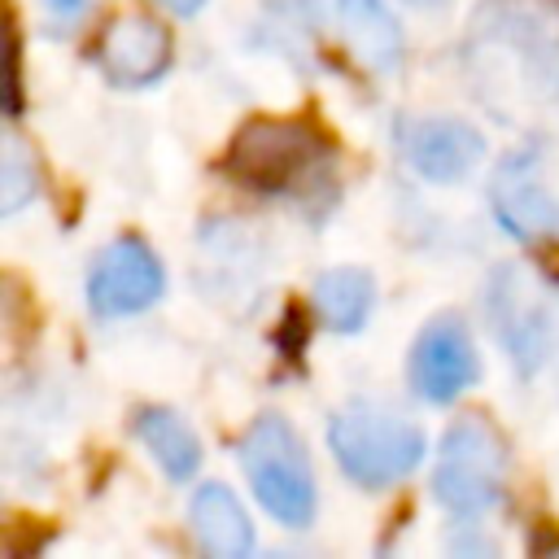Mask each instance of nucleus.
Masks as SVG:
<instances>
[{
  "mask_svg": "<svg viewBox=\"0 0 559 559\" xmlns=\"http://www.w3.org/2000/svg\"><path fill=\"white\" fill-rule=\"evenodd\" d=\"M227 166L236 179L266 192H297L328 175V144L310 122L297 118H253L231 140Z\"/></svg>",
  "mask_w": 559,
  "mask_h": 559,
  "instance_id": "4",
  "label": "nucleus"
},
{
  "mask_svg": "<svg viewBox=\"0 0 559 559\" xmlns=\"http://www.w3.org/2000/svg\"><path fill=\"white\" fill-rule=\"evenodd\" d=\"M485 310L489 323L502 341V349L511 354V362L528 376L537 371L559 336V319H555V301L550 293L524 271V266H498L489 288H485Z\"/></svg>",
  "mask_w": 559,
  "mask_h": 559,
  "instance_id": "5",
  "label": "nucleus"
},
{
  "mask_svg": "<svg viewBox=\"0 0 559 559\" xmlns=\"http://www.w3.org/2000/svg\"><path fill=\"white\" fill-rule=\"evenodd\" d=\"M0 170H4L0 175V201H4V214H13L35 197V162L26 157V148L17 140H9Z\"/></svg>",
  "mask_w": 559,
  "mask_h": 559,
  "instance_id": "15",
  "label": "nucleus"
},
{
  "mask_svg": "<svg viewBox=\"0 0 559 559\" xmlns=\"http://www.w3.org/2000/svg\"><path fill=\"white\" fill-rule=\"evenodd\" d=\"M406 4H419V9H441L445 0H406Z\"/></svg>",
  "mask_w": 559,
  "mask_h": 559,
  "instance_id": "18",
  "label": "nucleus"
},
{
  "mask_svg": "<svg viewBox=\"0 0 559 559\" xmlns=\"http://www.w3.org/2000/svg\"><path fill=\"white\" fill-rule=\"evenodd\" d=\"M328 445L341 472L362 489H384L411 476L424 459V428L380 402H349L328 424Z\"/></svg>",
  "mask_w": 559,
  "mask_h": 559,
  "instance_id": "1",
  "label": "nucleus"
},
{
  "mask_svg": "<svg viewBox=\"0 0 559 559\" xmlns=\"http://www.w3.org/2000/svg\"><path fill=\"white\" fill-rule=\"evenodd\" d=\"M376 306V280L358 266H336L314 280V310L332 332H358Z\"/></svg>",
  "mask_w": 559,
  "mask_h": 559,
  "instance_id": "14",
  "label": "nucleus"
},
{
  "mask_svg": "<svg viewBox=\"0 0 559 559\" xmlns=\"http://www.w3.org/2000/svg\"><path fill=\"white\" fill-rule=\"evenodd\" d=\"M480 380V354L459 314H437L411 345V389L424 402H454Z\"/></svg>",
  "mask_w": 559,
  "mask_h": 559,
  "instance_id": "7",
  "label": "nucleus"
},
{
  "mask_svg": "<svg viewBox=\"0 0 559 559\" xmlns=\"http://www.w3.org/2000/svg\"><path fill=\"white\" fill-rule=\"evenodd\" d=\"M135 437L144 441V450L157 459V467L170 480H188L201 467V441L188 428L183 415L166 411V406H144L135 411Z\"/></svg>",
  "mask_w": 559,
  "mask_h": 559,
  "instance_id": "13",
  "label": "nucleus"
},
{
  "mask_svg": "<svg viewBox=\"0 0 559 559\" xmlns=\"http://www.w3.org/2000/svg\"><path fill=\"white\" fill-rule=\"evenodd\" d=\"M240 467L271 520L288 528H306L314 520V472L297 428L284 415L253 419V428L240 441Z\"/></svg>",
  "mask_w": 559,
  "mask_h": 559,
  "instance_id": "2",
  "label": "nucleus"
},
{
  "mask_svg": "<svg viewBox=\"0 0 559 559\" xmlns=\"http://www.w3.org/2000/svg\"><path fill=\"white\" fill-rule=\"evenodd\" d=\"M489 201L498 223L515 240H546L559 231V197L550 192L533 153H511L507 162H498L489 179Z\"/></svg>",
  "mask_w": 559,
  "mask_h": 559,
  "instance_id": "9",
  "label": "nucleus"
},
{
  "mask_svg": "<svg viewBox=\"0 0 559 559\" xmlns=\"http://www.w3.org/2000/svg\"><path fill=\"white\" fill-rule=\"evenodd\" d=\"M162 9H170V13H179V17H188V13H197L205 0H157Z\"/></svg>",
  "mask_w": 559,
  "mask_h": 559,
  "instance_id": "17",
  "label": "nucleus"
},
{
  "mask_svg": "<svg viewBox=\"0 0 559 559\" xmlns=\"http://www.w3.org/2000/svg\"><path fill=\"white\" fill-rule=\"evenodd\" d=\"M502 485H507V445H502L498 428L485 424L480 415L454 419L441 437L432 498L450 515L476 520L502 502Z\"/></svg>",
  "mask_w": 559,
  "mask_h": 559,
  "instance_id": "3",
  "label": "nucleus"
},
{
  "mask_svg": "<svg viewBox=\"0 0 559 559\" xmlns=\"http://www.w3.org/2000/svg\"><path fill=\"white\" fill-rule=\"evenodd\" d=\"M188 524H192V537L201 542V550H210L218 559H245L253 550V524H249L240 498L218 480H210L192 493Z\"/></svg>",
  "mask_w": 559,
  "mask_h": 559,
  "instance_id": "11",
  "label": "nucleus"
},
{
  "mask_svg": "<svg viewBox=\"0 0 559 559\" xmlns=\"http://www.w3.org/2000/svg\"><path fill=\"white\" fill-rule=\"evenodd\" d=\"M162 288H166V271L157 253L135 236H122L109 249H100L87 271V301L105 319L148 310L162 297Z\"/></svg>",
  "mask_w": 559,
  "mask_h": 559,
  "instance_id": "6",
  "label": "nucleus"
},
{
  "mask_svg": "<svg viewBox=\"0 0 559 559\" xmlns=\"http://www.w3.org/2000/svg\"><path fill=\"white\" fill-rule=\"evenodd\" d=\"M44 9H48L57 22H74V17L87 9V0H44Z\"/></svg>",
  "mask_w": 559,
  "mask_h": 559,
  "instance_id": "16",
  "label": "nucleus"
},
{
  "mask_svg": "<svg viewBox=\"0 0 559 559\" xmlns=\"http://www.w3.org/2000/svg\"><path fill=\"white\" fill-rule=\"evenodd\" d=\"M397 144H402L411 170L419 179H428V183H459L485 157V135L472 122L445 118V114L406 118L397 127Z\"/></svg>",
  "mask_w": 559,
  "mask_h": 559,
  "instance_id": "8",
  "label": "nucleus"
},
{
  "mask_svg": "<svg viewBox=\"0 0 559 559\" xmlns=\"http://www.w3.org/2000/svg\"><path fill=\"white\" fill-rule=\"evenodd\" d=\"M170 35L162 22L144 17V13H127L118 22H109L105 39H100V70L122 83V87H140L153 83L166 66H170Z\"/></svg>",
  "mask_w": 559,
  "mask_h": 559,
  "instance_id": "10",
  "label": "nucleus"
},
{
  "mask_svg": "<svg viewBox=\"0 0 559 559\" xmlns=\"http://www.w3.org/2000/svg\"><path fill=\"white\" fill-rule=\"evenodd\" d=\"M336 17H341L349 52L367 70L393 74L402 66V26L384 9V0H336Z\"/></svg>",
  "mask_w": 559,
  "mask_h": 559,
  "instance_id": "12",
  "label": "nucleus"
}]
</instances>
